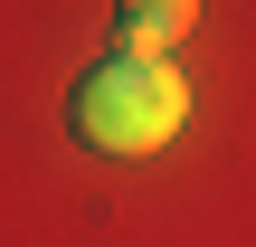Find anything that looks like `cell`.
Here are the masks:
<instances>
[{"label": "cell", "instance_id": "1", "mask_svg": "<svg viewBox=\"0 0 256 247\" xmlns=\"http://www.w3.org/2000/svg\"><path fill=\"white\" fill-rule=\"evenodd\" d=\"M76 143H95V152H114V162H142V152H162V143H180V124H190V76L171 67V57H104V67H86L76 76Z\"/></svg>", "mask_w": 256, "mask_h": 247}, {"label": "cell", "instance_id": "2", "mask_svg": "<svg viewBox=\"0 0 256 247\" xmlns=\"http://www.w3.org/2000/svg\"><path fill=\"white\" fill-rule=\"evenodd\" d=\"M200 29V0H114V57H171Z\"/></svg>", "mask_w": 256, "mask_h": 247}]
</instances>
